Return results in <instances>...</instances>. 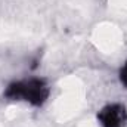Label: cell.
Returning <instances> with one entry per match:
<instances>
[{
	"label": "cell",
	"mask_w": 127,
	"mask_h": 127,
	"mask_svg": "<svg viewBox=\"0 0 127 127\" xmlns=\"http://www.w3.org/2000/svg\"><path fill=\"white\" fill-rule=\"evenodd\" d=\"M77 127H97V126H96V121L93 118H86V120H83Z\"/></svg>",
	"instance_id": "8992f818"
},
{
	"label": "cell",
	"mask_w": 127,
	"mask_h": 127,
	"mask_svg": "<svg viewBox=\"0 0 127 127\" xmlns=\"http://www.w3.org/2000/svg\"><path fill=\"white\" fill-rule=\"evenodd\" d=\"M44 35L40 25L0 16V44H35Z\"/></svg>",
	"instance_id": "7a4b0ae2"
},
{
	"label": "cell",
	"mask_w": 127,
	"mask_h": 127,
	"mask_svg": "<svg viewBox=\"0 0 127 127\" xmlns=\"http://www.w3.org/2000/svg\"><path fill=\"white\" fill-rule=\"evenodd\" d=\"M86 102L84 83L77 75H66L59 83V95L53 103V117L58 123L74 118Z\"/></svg>",
	"instance_id": "6da1fadb"
},
{
	"label": "cell",
	"mask_w": 127,
	"mask_h": 127,
	"mask_svg": "<svg viewBox=\"0 0 127 127\" xmlns=\"http://www.w3.org/2000/svg\"><path fill=\"white\" fill-rule=\"evenodd\" d=\"M109 10L118 16H127V0H108Z\"/></svg>",
	"instance_id": "5b68a950"
},
{
	"label": "cell",
	"mask_w": 127,
	"mask_h": 127,
	"mask_svg": "<svg viewBox=\"0 0 127 127\" xmlns=\"http://www.w3.org/2000/svg\"><path fill=\"white\" fill-rule=\"evenodd\" d=\"M92 43L103 53H114L123 44V32L112 22H100L93 28Z\"/></svg>",
	"instance_id": "3957f363"
},
{
	"label": "cell",
	"mask_w": 127,
	"mask_h": 127,
	"mask_svg": "<svg viewBox=\"0 0 127 127\" xmlns=\"http://www.w3.org/2000/svg\"><path fill=\"white\" fill-rule=\"evenodd\" d=\"M80 46H81V40L80 38H71V40H66L64 43H59L58 46H55L50 50L49 59H50V62L65 61V59L74 56L77 53V50L80 49Z\"/></svg>",
	"instance_id": "277c9868"
}]
</instances>
